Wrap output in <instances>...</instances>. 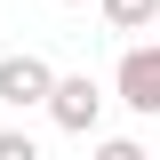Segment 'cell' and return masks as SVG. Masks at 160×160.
Segmentation results:
<instances>
[{"mask_svg": "<svg viewBox=\"0 0 160 160\" xmlns=\"http://www.w3.org/2000/svg\"><path fill=\"white\" fill-rule=\"evenodd\" d=\"M0 160H32V136H16V128H8V136H0Z\"/></svg>", "mask_w": 160, "mask_h": 160, "instance_id": "5b68a950", "label": "cell"}, {"mask_svg": "<svg viewBox=\"0 0 160 160\" xmlns=\"http://www.w3.org/2000/svg\"><path fill=\"white\" fill-rule=\"evenodd\" d=\"M40 104H48V120H56L64 136H96V120H104V88L88 72H56Z\"/></svg>", "mask_w": 160, "mask_h": 160, "instance_id": "7a4b0ae2", "label": "cell"}, {"mask_svg": "<svg viewBox=\"0 0 160 160\" xmlns=\"http://www.w3.org/2000/svg\"><path fill=\"white\" fill-rule=\"evenodd\" d=\"M96 8H104L112 32H152L160 24V0H96Z\"/></svg>", "mask_w": 160, "mask_h": 160, "instance_id": "277c9868", "label": "cell"}, {"mask_svg": "<svg viewBox=\"0 0 160 160\" xmlns=\"http://www.w3.org/2000/svg\"><path fill=\"white\" fill-rule=\"evenodd\" d=\"M112 96L128 104L136 120H160V40L120 48V64H112Z\"/></svg>", "mask_w": 160, "mask_h": 160, "instance_id": "6da1fadb", "label": "cell"}, {"mask_svg": "<svg viewBox=\"0 0 160 160\" xmlns=\"http://www.w3.org/2000/svg\"><path fill=\"white\" fill-rule=\"evenodd\" d=\"M48 80H56V72H48V56L16 48V56H0V104H16V112H24V104L48 96Z\"/></svg>", "mask_w": 160, "mask_h": 160, "instance_id": "3957f363", "label": "cell"}, {"mask_svg": "<svg viewBox=\"0 0 160 160\" xmlns=\"http://www.w3.org/2000/svg\"><path fill=\"white\" fill-rule=\"evenodd\" d=\"M64 8H88V0H64Z\"/></svg>", "mask_w": 160, "mask_h": 160, "instance_id": "8992f818", "label": "cell"}]
</instances>
